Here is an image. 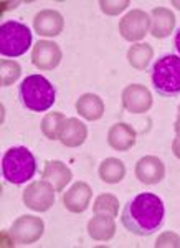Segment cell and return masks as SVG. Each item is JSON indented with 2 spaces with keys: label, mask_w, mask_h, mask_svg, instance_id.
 <instances>
[{
  "label": "cell",
  "mask_w": 180,
  "mask_h": 248,
  "mask_svg": "<svg viewBox=\"0 0 180 248\" xmlns=\"http://www.w3.org/2000/svg\"><path fill=\"white\" fill-rule=\"evenodd\" d=\"M88 139V126L76 118H66L63 129L60 133V139L65 147H79Z\"/></svg>",
  "instance_id": "obj_17"
},
{
  "label": "cell",
  "mask_w": 180,
  "mask_h": 248,
  "mask_svg": "<svg viewBox=\"0 0 180 248\" xmlns=\"http://www.w3.org/2000/svg\"><path fill=\"white\" fill-rule=\"evenodd\" d=\"M45 232V223L40 217L35 215H22L15 218V222L10 227V238L17 245H31L38 242Z\"/></svg>",
  "instance_id": "obj_6"
},
{
  "label": "cell",
  "mask_w": 180,
  "mask_h": 248,
  "mask_svg": "<svg viewBox=\"0 0 180 248\" xmlns=\"http://www.w3.org/2000/svg\"><path fill=\"white\" fill-rule=\"evenodd\" d=\"M76 113L86 121H98L105 114V103L94 93H85L76 101Z\"/></svg>",
  "instance_id": "obj_19"
},
{
  "label": "cell",
  "mask_w": 180,
  "mask_h": 248,
  "mask_svg": "<svg viewBox=\"0 0 180 248\" xmlns=\"http://www.w3.org/2000/svg\"><path fill=\"white\" fill-rule=\"evenodd\" d=\"M135 177L146 186H155L165 177V164L157 155H144L134 167Z\"/></svg>",
  "instance_id": "obj_11"
},
{
  "label": "cell",
  "mask_w": 180,
  "mask_h": 248,
  "mask_svg": "<svg viewBox=\"0 0 180 248\" xmlns=\"http://www.w3.org/2000/svg\"><path fill=\"white\" fill-rule=\"evenodd\" d=\"M98 174L103 182L106 184H119L126 177V166L121 159L116 157H106L105 161L99 164Z\"/></svg>",
  "instance_id": "obj_20"
},
{
  "label": "cell",
  "mask_w": 180,
  "mask_h": 248,
  "mask_svg": "<svg viewBox=\"0 0 180 248\" xmlns=\"http://www.w3.org/2000/svg\"><path fill=\"white\" fill-rule=\"evenodd\" d=\"M93 212L101 215H109V217H118L119 212V201L113 194H101L96 197L93 203Z\"/></svg>",
  "instance_id": "obj_23"
},
{
  "label": "cell",
  "mask_w": 180,
  "mask_h": 248,
  "mask_svg": "<svg viewBox=\"0 0 180 248\" xmlns=\"http://www.w3.org/2000/svg\"><path fill=\"white\" fill-rule=\"evenodd\" d=\"M63 53L58 43L48 42V40H38L33 45L31 51V65L38 68L40 71L57 70L61 63Z\"/></svg>",
  "instance_id": "obj_9"
},
{
  "label": "cell",
  "mask_w": 180,
  "mask_h": 248,
  "mask_svg": "<svg viewBox=\"0 0 180 248\" xmlns=\"http://www.w3.org/2000/svg\"><path fill=\"white\" fill-rule=\"evenodd\" d=\"M65 121H66L65 114L58 113V111L45 114L42 119V124H40L43 136L50 139V141H57V139H60V133H61Z\"/></svg>",
  "instance_id": "obj_22"
},
{
  "label": "cell",
  "mask_w": 180,
  "mask_h": 248,
  "mask_svg": "<svg viewBox=\"0 0 180 248\" xmlns=\"http://www.w3.org/2000/svg\"><path fill=\"white\" fill-rule=\"evenodd\" d=\"M121 103L124 109L129 111V113L144 114L147 111H150L154 99H152V93L149 91V88L139 85V83H133V85H127L122 90Z\"/></svg>",
  "instance_id": "obj_10"
},
{
  "label": "cell",
  "mask_w": 180,
  "mask_h": 248,
  "mask_svg": "<svg viewBox=\"0 0 180 248\" xmlns=\"http://www.w3.org/2000/svg\"><path fill=\"white\" fill-rule=\"evenodd\" d=\"M129 0H99L98 5L103 14L114 17V15H119L121 12L126 10L129 7Z\"/></svg>",
  "instance_id": "obj_25"
},
{
  "label": "cell",
  "mask_w": 180,
  "mask_h": 248,
  "mask_svg": "<svg viewBox=\"0 0 180 248\" xmlns=\"http://www.w3.org/2000/svg\"><path fill=\"white\" fill-rule=\"evenodd\" d=\"M179 114H180V106H179Z\"/></svg>",
  "instance_id": "obj_31"
},
{
  "label": "cell",
  "mask_w": 180,
  "mask_h": 248,
  "mask_svg": "<svg viewBox=\"0 0 180 248\" xmlns=\"http://www.w3.org/2000/svg\"><path fill=\"white\" fill-rule=\"evenodd\" d=\"M135 141H137V133L127 123H116L107 131V144L119 153L129 151L135 144Z\"/></svg>",
  "instance_id": "obj_14"
},
{
  "label": "cell",
  "mask_w": 180,
  "mask_h": 248,
  "mask_svg": "<svg viewBox=\"0 0 180 248\" xmlns=\"http://www.w3.org/2000/svg\"><path fill=\"white\" fill-rule=\"evenodd\" d=\"M175 29V15L170 9L155 7L150 14V35L154 38H167Z\"/></svg>",
  "instance_id": "obj_16"
},
{
  "label": "cell",
  "mask_w": 180,
  "mask_h": 248,
  "mask_svg": "<svg viewBox=\"0 0 180 248\" xmlns=\"http://www.w3.org/2000/svg\"><path fill=\"white\" fill-rule=\"evenodd\" d=\"M172 153L177 159H180V133L175 136V139L172 141Z\"/></svg>",
  "instance_id": "obj_27"
},
{
  "label": "cell",
  "mask_w": 180,
  "mask_h": 248,
  "mask_svg": "<svg viewBox=\"0 0 180 248\" xmlns=\"http://www.w3.org/2000/svg\"><path fill=\"white\" fill-rule=\"evenodd\" d=\"M152 85L164 98H175L180 94V57L164 55L152 68Z\"/></svg>",
  "instance_id": "obj_4"
},
{
  "label": "cell",
  "mask_w": 180,
  "mask_h": 248,
  "mask_svg": "<svg viewBox=\"0 0 180 248\" xmlns=\"http://www.w3.org/2000/svg\"><path fill=\"white\" fill-rule=\"evenodd\" d=\"M42 177L55 187L57 192L65 190V187L73 179V172L65 162L61 161H48L42 170Z\"/></svg>",
  "instance_id": "obj_15"
},
{
  "label": "cell",
  "mask_w": 180,
  "mask_h": 248,
  "mask_svg": "<svg viewBox=\"0 0 180 248\" xmlns=\"http://www.w3.org/2000/svg\"><path fill=\"white\" fill-rule=\"evenodd\" d=\"M37 172V159L23 146H14L3 154L2 175L7 182L20 186L31 181Z\"/></svg>",
  "instance_id": "obj_3"
},
{
  "label": "cell",
  "mask_w": 180,
  "mask_h": 248,
  "mask_svg": "<svg viewBox=\"0 0 180 248\" xmlns=\"http://www.w3.org/2000/svg\"><path fill=\"white\" fill-rule=\"evenodd\" d=\"M88 235L94 242H109L116 235V223L114 218L109 215L94 214V217L88 222Z\"/></svg>",
  "instance_id": "obj_18"
},
{
  "label": "cell",
  "mask_w": 180,
  "mask_h": 248,
  "mask_svg": "<svg viewBox=\"0 0 180 248\" xmlns=\"http://www.w3.org/2000/svg\"><path fill=\"white\" fill-rule=\"evenodd\" d=\"M22 75V66L14 60H0V85L10 86L20 78Z\"/></svg>",
  "instance_id": "obj_24"
},
{
  "label": "cell",
  "mask_w": 180,
  "mask_h": 248,
  "mask_svg": "<svg viewBox=\"0 0 180 248\" xmlns=\"http://www.w3.org/2000/svg\"><path fill=\"white\" fill-rule=\"evenodd\" d=\"M150 31V15L141 9H133L119 20V33L127 42H141Z\"/></svg>",
  "instance_id": "obj_7"
},
{
  "label": "cell",
  "mask_w": 180,
  "mask_h": 248,
  "mask_svg": "<svg viewBox=\"0 0 180 248\" xmlns=\"http://www.w3.org/2000/svg\"><path fill=\"white\" fill-rule=\"evenodd\" d=\"M91 197H93V189L86 182L78 181L70 187V190L65 192L63 205L71 214H83L88 209V205H90Z\"/></svg>",
  "instance_id": "obj_13"
},
{
  "label": "cell",
  "mask_w": 180,
  "mask_h": 248,
  "mask_svg": "<svg viewBox=\"0 0 180 248\" xmlns=\"http://www.w3.org/2000/svg\"><path fill=\"white\" fill-rule=\"evenodd\" d=\"M55 187L50 182L42 179V181L31 182L25 190H23V203L33 212H43L50 210L55 203Z\"/></svg>",
  "instance_id": "obj_8"
},
{
  "label": "cell",
  "mask_w": 180,
  "mask_h": 248,
  "mask_svg": "<svg viewBox=\"0 0 180 248\" xmlns=\"http://www.w3.org/2000/svg\"><path fill=\"white\" fill-rule=\"evenodd\" d=\"M65 29V18L58 10H40L33 18V30L40 37H58Z\"/></svg>",
  "instance_id": "obj_12"
},
{
  "label": "cell",
  "mask_w": 180,
  "mask_h": 248,
  "mask_svg": "<svg viewBox=\"0 0 180 248\" xmlns=\"http://www.w3.org/2000/svg\"><path fill=\"white\" fill-rule=\"evenodd\" d=\"M126 58L134 70L142 71L149 66L150 60L154 58V48L149 43H135L127 50Z\"/></svg>",
  "instance_id": "obj_21"
},
{
  "label": "cell",
  "mask_w": 180,
  "mask_h": 248,
  "mask_svg": "<svg viewBox=\"0 0 180 248\" xmlns=\"http://www.w3.org/2000/svg\"><path fill=\"white\" fill-rule=\"evenodd\" d=\"M31 31L25 23L9 20L0 27V53L7 58H17L31 46Z\"/></svg>",
  "instance_id": "obj_5"
},
{
  "label": "cell",
  "mask_w": 180,
  "mask_h": 248,
  "mask_svg": "<svg viewBox=\"0 0 180 248\" xmlns=\"http://www.w3.org/2000/svg\"><path fill=\"white\" fill-rule=\"evenodd\" d=\"M165 220V207L159 195L142 192L126 203L121 215L124 229L139 237H149L162 229Z\"/></svg>",
  "instance_id": "obj_1"
},
{
  "label": "cell",
  "mask_w": 180,
  "mask_h": 248,
  "mask_svg": "<svg viewBox=\"0 0 180 248\" xmlns=\"http://www.w3.org/2000/svg\"><path fill=\"white\" fill-rule=\"evenodd\" d=\"M174 129H175V133H180V114L177 116V119H175V124H174Z\"/></svg>",
  "instance_id": "obj_29"
},
{
  "label": "cell",
  "mask_w": 180,
  "mask_h": 248,
  "mask_svg": "<svg viewBox=\"0 0 180 248\" xmlns=\"http://www.w3.org/2000/svg\"><path fill=\"white\" fill-rule=\"evenodd\" d=\"M180 248V235L175 232H164L155 240V248Z\"/></svg>",
  "instance_id": "obj_26"
},
{
  "label": "cell",
  "mask_w": 180,
  "mask_h": 248,
  "mask_svg": "<svg viewBox=\"0 0 180 248\" xmlns=\"http://www.w3.org/2000/svg\"><path fill=\"white\" fill-rule=\"evenodd\" d=\"M22 105L33 113H43L55 105L57 91L43 75H30L22 81L18 88Z\"/></svg>",
  "instance_id": "obj_2"
},
{
  "label": "cell",
  "mask_w": 180,
  "mask_h": 248,
  "mask_svg": "<svg viewBox=\"0 0 180 248\" xmlns=\"http://www.w3.org/2000/svg\"><path fill=\"white\" fill-rule=\"evenodd\" d=\"M174 46H175V50H177V53H179V57H180V30L175 33V38H174Z\"/></svg>",
  "instance_id": "obj_28"
},
{
  "label": "cell",
  "mask_w": 180,
  "mask_h": 248,
  "mask_svg": "<svg viewBox=\"0 0 180 248\" xmlns=\"http://www.w3.org/2000/svg\"><path fill=\"white\" fill-rule=\"evenodd\" d=\"M172 5H175L180 10V2H179V0H174V2H172Z\"/></svg>",
  "instance_id": "obj_30"
}]
</instances>
